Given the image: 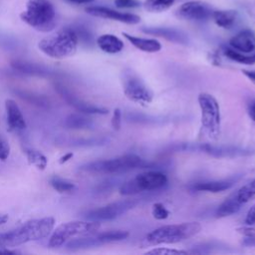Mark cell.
<instances>
[{"label":"cell","mask_w":255,"mask_h":255,"mask_svg":"<svg viewBox=\"0 0 255 255\" xmlns=\"http://www.w3.org/2000/svg\"><path fill=\"white\" fill-rule=\"evenodd\" d=\"M10 153V145L8 141L0 134V159L6 160Z\"/></svg>","instance_id":"obj_35"},{"label":"cell","mask_w":255,"mask_h":255,"mask_svg":"<svg viewBox=\"0 0 255 255\" xmlns=\"http://www.w3.org/2000/svg\"><path fill=\"white\" fill-rule=\"evenodd\" d=\"M86 12L94 17L112 19L115 21L123 22L126 24H137L140 21V17L131 13H122L111 8L103 6H90L86 8Z\"/></svg>","instance_id":"obj_15"},{"label":"cell","mask_w":255,"mask_h":255,"mask_svg":"<svg viewBox=\"0 0 255 255\" xmlns=\"http://www.w3.org/2000/svg\"><path fill=\"white\" fill-rule=\"evenodd\" d=\"M201 230L198 222H183L179 224L164 225L147 233L140 242V247L157 246L160 244H173L193 237Z\"/></svg>","instance_id":"obj_2"},{"label":"cell","mask_w":255,"mask_h":255,"mask_svg":"<svg viewBox=\"0 0 255 255\" xmlns=\"http://www.w3.org/2000/svg\"><path fill=\"white\" fill-rule=\"evenodd\" d=\"M101 227L98 221H70L59 225L52 233L49 246L57 248L62 246L66 241L79 235H90L98 231Z\"/></svg>","instance_id":"obj_6"},{"label":"cell","mask_w":255,"mask_h":255,"mask_svg":"<svg viewBox=\"0 0 255 255\" xmlns=\"http://www.w3.org/2000/svg\"><path fill=\"white\" fill-rule=\"evenodd\" d=\"M123 89L127 98L134 103L142 106L148 105L152 99L153 94L138 75L130 69L123 71Z\"/></svg>","instance_id":"obj_9"},{"label":"cell","mask_w":255,"mask_h":255,"mask_svg":"<svg viewBox=\"0 0 255 255\" xmlns=\"http://www.w3.org/2000/svg\"><path fill=\"white\" fill-rule=\"evenodd\" d=\"M123 36L133 45L136 49L147 52V53H155L161 49V44L155 39H145L139 38L135 36H131L128 33H123Z\"/></svg>","instance_id":"obj_21"},{"label":"cell","mask_w":255,"mask_h":255,"mask_svg":"<svg viewBox=\"0 0 255 255\" xmlns=\"http://www.w3.org/2000/svg\"><path fill=\"white\" fill-rule=\"evenodd\" d=\"M245 223L248 225L255 224V204L248 210L245 218Z\"/></svg>","instance_id":"obj_38"},{"label":"cell","mask_w":255,"mask_h":255,"mask_svg":"<svg viewBox=\"0 0 255 255\" xmlns=\"http://www.w3.org/2000/svg\"><path fill=\"white\" fill-rule=\"evenodd\" d=\"M55 219L51 216L33 219L23 225L0 233V248L15 247L30 241L46 238L54 229Z\"/></svg>","instance_id":"obj_1"},{"label":"cell","mask_w":255,"mask_h":255,"mask_svg":"<svg viewBox=\"0 0 255 255\" xmlns=\"http://www.w3.org/2000/svg\"><path fill=\"white\" fill-rule=\"evenodd\" d=\"M5 109L7 115V124L10 129H24L26 128V121L22 112L15 101L8 99L5 101Z\"/></svg>","instance_id":"obj_18"},{"label":"cell","mask_w":255,"mask_h":255,"mask_svg":"<svg viewBox=\"0 0 255 255\" xmlns=\"http://www.w3.org/2000/svg\"><path fill=\"white\" fill-rule=\"evenodd\" d=\"M78 38L74 30L65 28L42 39L38 47L47 56L54 59H64L73 56L78 47Z\"/></svg>","instance_id":"obj_5"},{"label":"cell","mask_w":255,"mask_h":255,"mask_svg":"<svg viewBox=\"0 0 255 255\" xmlns=\"http://www.w3.org/2000/svg\"><path fill=\"white\" fill-rule=\"evenodd\" d=\"M242 244L245 246H255V234L251 236H244Z\"/></svg>","instance_id":"obj_39"},{"label":"cell","mask_w":255,"mask_h":255,"mask_svg":"<svg viewBox=\"0 0 255 255\" xmlns=\"http://www.w3.org/2000/svg\"><path fill=\"white\" fill-rule=\"evenodd\" d=\"M231 195L241 207L247 202L255 199V178L241 186L236 192Z\"/></svg>","instance_id":"obj_24"},{"label":"cell","mask_w":255,"mask_h":255,"mask_svg":"<svg viewBox=\"0 0 255 255\" xmlns=\"http://www.w3.org/2000/svg\"><path fill=\"white\" fill-rule=\"evenodd\" d=\"M241 209V206L236 202L232 195L227 197L217 208L216 216L217 217H226L237 213Z\"/></svg>","instance_id":"obj_26"},{"label":"cell","mask_w":255,"mask_h":255,"mask_svg":"<svg viewBox=\"0 0 255 255\" xmlns=\"http://www.w3.org/2000/svg\"><path fill=\"white\" fill-rule=\"evenodd\" d=\"M25 153L30 164L34 165L38 169H41V170L45 169V167L47 166L48 160L42 152L35 149H26Z\"/></svg>","instance_id":"obj_30"},{"label":"cell","mask_w":255,"mask_h":255,"mask_svg":"<svg viewBox=\"0 0 255 255\" xmlns=\"http://www.w3.org/2000/svg\"><path fill=\"white\" fill-rule=\"evenodd\" d=\"M8 219H9L8 214L0 212V225H2V224H4V223H6V222L8 221Z\"/></svg>","instance_id":"obj_43"},{"label":"cell","mask_w":255,"mask_h":255,"mask_svg":"<svg viewBox=\"0 0 255 255\" xmlns=\"http://www.w3.org/2000/svg\"><path fill=\"white\" fill-rule=\"evenodd\" d=\"M237 16L238 13L235 10H218L212 12V18L216 25L224 29L233 27L237 20Z\"/></svg>","instance_id":"obj_23"},{"label":"cell","mask_w":255,"mask_h":255,"mask_svg":"<svg viewBox=\"0 0 255 255\" xmlns=\"http://www.w3.org/2000/svg\"><path fill=\"white\" fill-rule=\"evenodd\" d=\"M151 213L152 216L157 219V220H163L166 219L169 215L168 210L165 208V206L160 203V202H156L152 205V209H151Z\"/></svg>","instance_id":"obj_34"},{"label":"cell","mask_w":255,"mask_h":255,"mask_svg":"<svg viewBox=\"0 0 255 255\" xmlns=\"http://www.w3.org/2000/svg\"><path fill=\"white\" fill-rule=\"evenodd\" d=\"M72 29L76 33L79 41H82L87 45H91L93 43V35L86 27L78 26V27H73Z\"/></svg>","instance_id":"obj_33"},{"label":"cell","mask_w":255,"mask_h":255,"mask_svg":"<svg viewBox=\"0 0 255 255\" xmlns=\"http://www.w3.org/2000/svg\"><path fill=\"white\" fill-rule=\"evenodd\" d=\"M141 31L145 34H149L152 36H157L166 39L167 41L187 45L188 44V37L187 35L177 29L173 28H166V27H143Z\"/></svg>","instance_id":"obj_16"},{"label":"cell","mask_w":255,"mask_h":255,"mask_svg":"<svg viewBox=\"0 0 255 255\" xmlns=\"http://www.w3.org/2000/svg\"><path fill=\"white\" fill-rule=\"evenodd\" d=\"M15 93L23 100H25L26 102L41 107V108H47L49 107V101L47 98H45L44 96L41 95H36L33 94L31 92H27V91H22V90H18L15 91Z\"/></svg>","instance_id":"obj_27"},{"label":"cell","mask_w":255,"mask_h":255,"mask_svg":"<svg viewBox=\"0 0 255 255\" xmlns=\"http://www.w3.org/2000/svg\"><path fill=\"white\" fill-rule=\"evenodd\" d=\"M188 253H190V251L171 249V248H166V247L153 248V249L145 252V254H153V255H183V254H188Z\"/></svg>","instance_id":"obj_32"},{"label":"cell","mask_w":255,"mask_h":255,"mask_svg":"<svg viewBox=\"0 0 255 255\" xmlns=\"http://www.w3.org/2000/svg\"><path fill=\"white\" fill-rule=\"evenodd\" d=\"M211 7L199 0L183 3L176 10V16L180 19L191 21H206L212 17Z\"/></svg>","instance_id":"obj_13"},{"label":"cell","mask_w":255,"mask_h":255,"mask_svg":"<svg viewBox=\"0 0 255 255\" xmlns=\"http://www.w3.org/2000/svg\"><path fill=\"white\" fill-rule=\"evenodd\" d=\"M72 157H73V152H68V153L64 154V155L60 158L59 162H60V164H63V163H65V162H67L69 159H71Z\"/></svg>","instance_id":"obj_42"},{"label":"cell","mask_w":255,"mask_h":255,"mask_svg":"<svg viewBox=\"0 0 255 255\" xmlns=\"http://www.w3.org/2000/svg\"><path fill=\"white\" fill-rule=\"evenodd\" d=\"M11 66L14 70L26 74V75H33V76H40V77H48L53 74L49 69L43 67L41 65H37L34 63L15 60L11 62Z\"/></svg>","instance_id":"obj_19"},{"label":"cell","mask_w":255,"mask_h":255,"mask_svg":"<svg viewBox=\"0 0 255 255\" xmlns=\"http://www.w3.org/2000/svg\"><path fill=\"white\" fill-rule=\"evenodd\" d=\"M198 104L201 112V126L205 133L212 139H216L220 133V109L216 99L207 93L198 96Z\"/></svg>","instance_id":"obj_8"},{"label":"cell","mask_w":255,"mask_h":255,"mask_svg":"<svg viewBox=\"0 0 255 255\" xmlns=\"http://www.w3.org/2000/svg\"><path fill=\"white\" fill-rule=\"evenodd\" d=\"M20 17L40 32H49L56 27V9L50 0H28Z\"/></svg>","instance_id":"obj_4"},{"label":"cell","mask_w":255,"mask_h":255,"mask_svg":"<svg viewBox=\"0 0 255 255\" xmlns=\"http://www.w3.org/2000/svg\"><path fill=\"white\" fill-rule=\"evenodd\" d=\"M128 236V231H123V230L107 231V232H103V233H100L95 236L71 239L67 243L66 247L68 249H72V250L85 249V248L100 246V245L107 244V243L122 241V240L126 239Z\"/></svg>","instance_id":"obj_12"},{"label":"cell","mask_w":255,"mask_h":255,"mask_svg":"<svg viewBox=\"0 0 255 255\" xmlns=\"http://www.w3.org/2000/svg\"><path fill=\"white\" fill-rule=\"evenodd\" d=\"M175 149L178 150H199L205 152L214 157H236V156H246L253 154L254 151L251 149L233 146V145H213L209 143H199V144H187L183 143L181 146L176 145Z\"/></svg>","instance_id":"obj_11"},{"label":"cell","mask_w":255,"mask_h":255,"mask_svg":"<svg viewBox=\"0 0 255 255\" xmlns=\"http://www.w3.org/2000/svg\"><path fill=\"white\" fill-rule=\"evenodd\" d=\"M242 73L252 82L255 84V71H249V70H243Z\"/></svg>","instance_id":"obj_41"},{"label":"cell","mask_w":255,"mask_h":255,"mask_svg":"<svg viewBox=\"0 0 255 255\" xmlns=\"http://www.w3.org/2000/svg\"><path fill=\"white\" fill-rule=\"evenodd\" d=\"M65 126L71 129H88L94 126V123L84 115L71 114L65 119Z\"/></svg>","instance_id":"obj_25"},{"label":"cell","mask_w":255,"mask_h":255,"mask_svg":"<svg viewBox=\"0 0 255 255\" xmlns=\"http://www.w3.org/2000/svg\"><path fill=\"white\" fill-rule=\"evenodd\" d=\"M248 114L249 117L251 118V120H253L255 122V101H253L248 108Z\"/></svg>","instance_id":"obj_40"},{"label":"cell","mask_w":255,"mask_h":255,"mask_svg":"<svg viewBox=\"0 0 255 255\" xmlns=\"http://www.w3.org/2000/svg\"><path fill=\"white\" fill-rule=\"evenodd\" d=\"M67 1L75 4H86V3H92L95 0H67Z\"/></svg>","instance_id":"obj_44"},{"label":"cell","mask_w":255,"mask_h":255,"mask_svg":"<svg viewBox=\"0 0 255 255\" xmlns=\"http://www.w3.org/2000/svg\"><path fill=\"white\" fill-rule=\"evenodd\" d=\"M51 185L59 192H68L75 188V184L73 182L56 175L51 178Z\"/></svg>","instance_id":"obj_31"},{"label":"cell","mask_w":255,"mask_h":255,"mask_svg":"<svg viewBox=\"0 0 255 255\" xmlns=\"http://www.w3.org/2000/svg\"><path fill=\"white\" fill-rule=\"evenodd\" d=\"M232 49L241 53H251L255 51V33L250 29L240 31L229 40Z\"/></svg>","instance_id":"obj_17"},{"label":"cell","mask_w":255,"mask_h":255,"mask_svg":"<svg viewBox=\"0 0 255 255\" xmlns=\"http://www.w3.org/2000/svg\"><path fill=\"white\" fill-rule=\"evenodd\" d=\"M138 201L136 199H125L109 203L105 206L87 211L84 217L91 221H109L114 220L128 210L132 209Z\"/></svg>","instance_id":"obj_10"},{"label":"cell","mask_w":255,"mask_h":255,"mask_svg":"<svg viewBox=\"0 0 255 255\" xmlns=\"http://www.w3.org/2000/svg\"><path fill=\"white\" fill-rule=\"evenodd\" d=\"M167 184V177L160 171H146L124 182L120 187L122 195H134L142 191L157 190Z\"/></svg>","instance_id":"obj_7"},{"label":"cell","mask_w":255,"mask_h":255,"mask_svg":"<svg viewBox=\"0 0 255 255\" xmlns=\"http://www.w3.org/2000/svg\"><path fill=\"white\" fill-rule=\"evenodd\" d=\"M121 125H122V112L120 109H116L114 111L113 118H112V126L114 129L119 130L121 128Z\"/></svg>","instance_id":"obj_37"},{"label":"cell","mask_w":255,"mask_h":255,"mask_svg":"<svg viewBox=\"0 0 255 255\" xmlns=\"http://www.w3.org/2000/svg\"><path fill=\"white\" fill-rule=\"evenodd\" d=\"M152 163L132 153L121 155L110 159H102L88 162L81 166V169L90 173L119 174L136 168L151 167Z\"/></svg>","instance_id":"obj_3"},{"label":"cell","mask_w":255,"mask_h":255,"mask_svg":"<svg viewBox=\"0 0 255 255\" xmlns=\"http://www.w3.org/2000/svg\"><path fill=\"white\" fill-rule=\"evenodd\" d=\"M56 90L60 94V96L73 108H75L77 111L89 114V115H106L109 113V111L102 107H97L95 105L89 104L87 102H84L83 100L77 98L74 96L66 87L62 85H56Z\"/></svg>","instance_id":"obj_14"},{"label":"cell","mask_w":255,"mask_h":255,"mask_svg":"<svg viewBox=\"0 0 255 255\" xmlns=\"http://www.w3.org/2000/svg\"><path fill=\"white\" fill-rule=\"evenodd\" d=\"M174 0H145L144 9L151 13H159L167 10L172 6Z\"/></svg>","instance_id":"obj_29"},{"label":"cell","mask_w":255,"mask_h":255,"mask_svg":"<svg viewBox=\"0 0 255 255\" xmlns=\"http://www.w3.org/2000/svg\"><path fill=\"white\" fill-rule=\"evenodd\" d=\"M115 5L118 8H137L140 3L136 0H115Z\"/></svg>","instance_id":"obj_36"},{"label":"cell","mask_w":255,"mask_h":255,"mask_svg":"<svg viewBox=\"0 0 255 255\" xmlns=\"http://www.w3.org/2000/svg\"><path fill=\"white\" fill-rule=\"evenodd\" d=\"M224 54L227 58H229L232 61H235L240 64L244 65H253L255 64V53L251 55H245V53L238 52L234 49L226 48L224 50Z\"/></svg>","instance_id":"obj_28"},{"label":"cell","mask_w":255,"mask_h":255,"mask_svg":"<svg viewBox=\"0 0 255 255\" xmlns=\"http://www.w3.org/2000/svg\"><path fill=\"white\" fill-rule=\"evenodd\" d=\"M99 48L109 54H116L124 49V42L115 35L104 34L97 39Z\"/></svg>","instance_id":"obj_22"},{"label":"cell","mask_w":255,"mask_h":255,"mask_svg":"<svg viewBox=\"0 0 255 255\" xmlns=\"http://www.w3.org/2000/svg\"><path fill=\"white\" fill-rule=\"evenodd\" d=\"M234 184V181L232 180H212V181H202V182H196L192 184L189 188L192 191H206V192H221L224 190H227L231 188Z\"/></svg>","instance_id":"obj_20"}]
</instances>
